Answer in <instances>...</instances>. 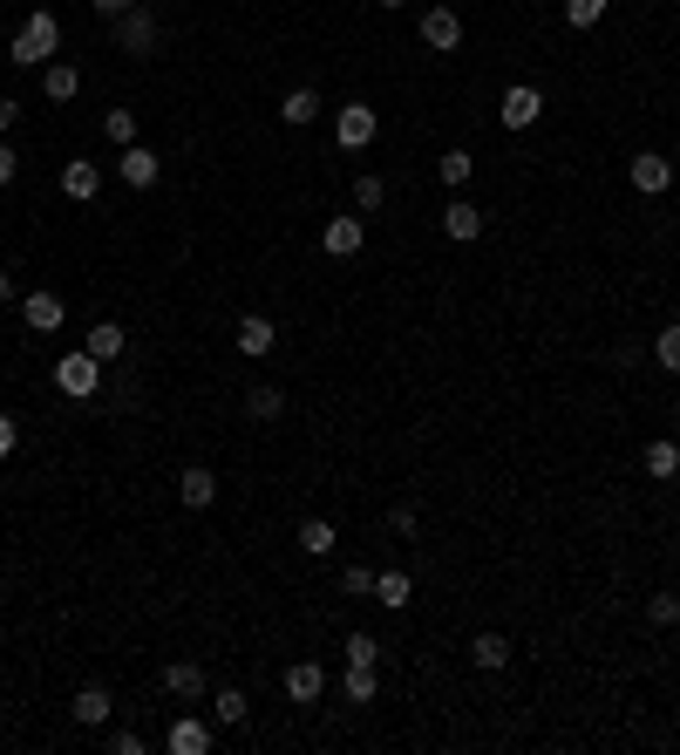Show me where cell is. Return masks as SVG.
<instances>
[{"label": "cell", "mask_w": 680, "mask_h": 755, "mask_svg": "<svg viewBox=\"0 0 680 755\" xmlns=\"http://www.w3.org/2000/svg\"><path fill=\"white\" fill-rule=\"evenodd\" d=\"M8 55H14V68H48V55H62V21L48 14V8H35V14H28V28L14 35Z\"/></svg>", "instance_id": "1"}, {"label": "cell", "mask_w": 680, "mask_h": 755, "mask_svg": "<svg viewBox=\"0 0 680 755\" xmlns=\"http://www.w3.org/2000/svg\"><path fill=\"white\" fill-rule=\"evenodd\" d=\"M55 388H62L68 401H89L95 388H103V361H95L89 347H68V355L55 361Z\"/></svg>", "instance_id": "2"}, {"label": "cell", "mask_w": 680, "mask_h": 755, "mask_svg": "<svg viewBox=\"0 0 680 755\" xmlns=\"http://www.w3.org/2000/svg\"><path fill=\"white\" fill-rule=\"evenodd\" d=\"M110 28H116V48H123V55H137V62H143V55H157V41H164V35H157V14H150V8L116 14Z\"/></svg>", "instance_id": "3"}, {"label": "cell", "mask_w": 680, "mask_h": 755, "mask_svg": "<svg viewBox=\"0 0 680 755\" xmlns=\"http://www.w3.org/2000/svg\"><path fill=\"white\" fill-rule=\"evenodd\" d=\"M334 130H341V150H368L374 137H382V116H374L368 103H347V110H341V123H334Z\"/></svg>", "instance_id": "4"}, {"label": "cell", "mask_w": 680, "mask_h": 755, "mask_svg": "<svg viewBox=\"0 0 680 755\" xmlns=\"http://www.w3.org/2000/svg\"><path fill=\"white\" fill-rule=\"evenodd\" d=\"M422 41H429L436 55H457V48H463V21H457V8H429V14H422Z\"/></svg>", "instance_id": "5"}, {"label": "cell", "mask_w": 680, "mask_h": 755, "mask_svg": "<svg viewBox=\"0 0 680 755\" xmlns=\"http://www.w3.org/2000/svg\"><path fill=\"white\" fill-rule=\"evenodd\" d=\"M626 178H633V191H646V197H660L667 184H673V164L660 157V150H640L633 164H626Z\"/></svg>", "instance_id": "6"}, {"label": "cell", "mask_w": 680, "mask_h": 755, "mask_svg": "<svg viewBox=\"0 0 680 755\" xmlns=\"http://www.w3.org/2000/svg\"><path fill=\"white\" fill-rule=\"evenodd\" d=\"M164 694L178 701V708L205 701V667H197V661H170V667H164Z\"/></svg>", "instance_id": "7"}, {"label": "cell", "mask_w": 680, "mask_h": 755, "mask_svg": "<svg viewBox=\"0 0 680 755\" xmlns=\"http://www.w3.org/2000/svg\"><path fill=\"white\" fill-rule=\"evenodd\" d=\"M544 116V95L531 82H517V89H503V130H531V123Z\"/></svg>", "instance_id": "8"}, {"label": "cell", "mask_w": 680, "mask_h": 755, "mask_svg": "<svg viewBox=\"0 0 680 755\" xmlns=\"http://www.w3.org/2000/svg\"><path fill=\"white\" fill-rule=\"evenodd\" d=\"M178 503H184V511H211V503H218V476L205 463L178 470Z\"/></svg>", "instance_id": "9"}, {"label": "cell", "mask_w": 680, "mask_h": 755, "mask_svg": "<svg viewBox=\"0 0 680 755\" xmlns=\"http://www.w3.org/2000/svg\"><path fill=\"white\" fill-rule=\"evenodd\" d=\"M320 245L334 252V259H355V252L368 245V225H361V218H326V225H320Z\"/></svg>", "instance_id": "10"}, {"label": "cell", "mask_w": 680, "mask_h": 755, "mask_svg": "<svg viewBox=\"0 0 680 755\" xmlns=\"http://www.w3.org/2000/svg\"><path fill=\"white\" fill-rule=\"evenodd\" d=\"M21 320H28V334H55V327L68 320V313H62V293H48V286L28 293V299H21Z\"/></svg>", "instance_id": "11"}, {"label": "cell", "mask_w": 680, "mask_h": 755, "mask_svg": "<svg viewBox=\"0 0 680 755\" xmlns=\"http://www.w3.org/2000/svg\"><path fill=\"white\" fill-rule=\"evenodd\" d=\"M272 347H280V327H272L266 313H245L239 320V355H252V361H266Z\"/></svg>", "instance_id": "12"}, {"label": "cell", "mask_w": 680, "mask_h": 755, "mask_svg": "<svg viewBox=\"0 0 680 755\" xmlns=\"http://www.w3.org/2000/svg\"><path fill=\"white\" fill-rule=\"evenodd\" d=\"M157 170H164V157H157L150 143H130V150H123V184H130V191H150V184H157Z\"/></svg>", "instance_id": "13"}, {"label": "cell", "mask_w": 680, "mask_h": 755, "mask_svg": "<svg viewBox=\"0 0 680 755\" xmlns=\"http://www.w3.org/2000/svg\"><path fill=\"white\" fill-rule=\"evenodd\" d=\"M110 708H116V701H110V688H103V681L75 688V701H68V715L82 721V728H103V721H110Z\"/></svg>", "instance_id": "14"}, {"label": "cell", "mask_w": 680, "mask_h": 755, "mask_svg": "<svg viewBox=\"0 0 680 755\" xmlns=\"http://www.w3.org/2000/svg\"><path fill=\"white\" fill-rule=\"evenodd\" d=\"M41 95L48 103H75V95H82V68L75 62H48L41 68Z\"/></svg>", "instance_id": "15"}, {"label": "cell", "mask_w": 680, "mask_h": 755, "mask_svg": "<svg viewBox=\"0 0 680 755\" xmlns=\"http://www.w3.org/2000/svg\"><path fill=\"white\" fill-rule=\"evenodd\" d=\"M442 232L457 239V245H470V239H484V212L470 205V197H449V212H442Z\"/></svg>", "instance_id": "16"}, {"label": "cell", "mask_w": 680, "mask_h": 755, "mask_svg": "<svg viewBox=\"0 0 680 755\" xmlns=\"http://www.w3.org/2000/svg\"><path fill=\"white\" fill-rule=\"evenodd\" d=\"M164 742H170V755H205V748H211V728L197 721V715H178Z\"/></svg>", "instance_id": "17"}, {"label": "cell", "mask_w": 680, "mask_h": 755, "mask_svg": "<svg viewBox=\"0 0 680 755\" xmlns=\"http://www.w3.org/2000/svg\"><path fill=\"white\" fill-rule=\"evenodd\" d=\"M640 463H646V476H653V484H673V476H680V443H673V436H653Z\"/></svg>", "instance_id": "18"}, {"label": "cell", "mask_w": 680, "mask_h": 755, "mask_svg": "<svg viewBox=\"0 0 680 755\" xmlns=\"http://www.w3.org/2000/svg\"><path fill=\"white\" fill-rule=\"evenodd\" d=\"M286 694H293V701H320V694H326V667H320V661H293V667H286Z\"/></svg>", "instance_id": "19"}, {"label": "cell", "mask_w": 680, "mask_h": 755, "mask_svg": "<svg viewBox=\"0 0 680 755\" xmlns=\"http://www.w3.org/2000/svg\"><path fill=\"white\" fill-rule=\"evenodd\" d=\"M62 191L75 197V205H89V197H95V191H103V170H95V164H82V157H75V164H62Z\"/></svg>", "instance_id": "20"}, {"label": "cell", "mask_w": 680, "mask_h": 755, "mask_svg": "<svg viewBox=\"0 0 680 755\" xmlns=\"http://www.w3.org/2000/svg\"><path fill=\"white\" fill-rule=\"evenodd\" d=\"M374 599H382L388 613H401V606L415 599V578H409V572H374Z\"/></svg>", "instance_id": "21"}, {"label": "cell", "mask_w": 680, "mask_h": 755, "mask_svg": "<svg viewBox=\"0 0 680 755\" xmlns=\"http://www.w3.org/2000/svg\"><path fill=\"white\" fill-rule=\"evenodd\" d=\"M82 347H89L95 361H123V327L116 320H95L89 334H82Z\"/></svg>", "instance_id": "22"}, {"label": "cell", "mask_w": 680, "mask_h": 755, "mask_svg": "<svg viewBox=\"0 0 680 755\" xmlns=\"http://www.w3.org/2000/svg\"><path fill=\"white\" fill-rule=\"evenodd\" d=\"M245 415H252V422H280V415H286V388H272V382H259V388H252V395H245Z\"/></svg>", "instance_id": "23"}, {"label": "cell", "mask_w": 680, "mask_h": 755, "mask_svg": "<svg viewBox=\"0 0 680 755\" xmlns=\"http://www.w3.org/2000/svg\"><path fill=\"white\" fill-rule=\"evenodd\" d=\"M470 661L484 667V674H503V661H511V640H503V634H476V640H470Z\"/></svg>", "instance_id": "24"}, {"label": "cell", "mask_w": 680, "mask_h": 755, "mask_svg": "<svg viewBox=\"0 0 680 755\" xmlns=\"http://www.w3.org/2000/svg\"><path fill=\"white\" fill-rule=\"evenodd\" d=\"M280 116L293 123V130H307V123L320 116V89H286V103H280Z\"/></svg>", "instance_id": "25"}, {"label": "cell", "mask_w": 680, "mask_h": 755, "mask_svg": "<svg viewBox=\"0 0 680 755\" xmlns=\"http://www.w3.org/2000/svg\"><path fill=\"white\" fill-rule=\"evenodd\" d=\"M334 545H341V538H334V524H326V517H307V524H299V551H307V559H326Z\"/></svg>", "instance_id": "26"}, {"label": "cell", "mask_w": 680, "mask_h": 755, "mask_svg": "<svg viewBox=\"0 0 680 755\" xmlns=\"http://www.w3.org/2000/svg\"><path fill=\"white\" fill-rule=\"evenodd\" d=\"M341 694L355 701V708H368V701L382 694V681H374V667H347V674H341Z\"/></svg>", "instance_id": "27"}, {"label": "cell", "mask_w": 680, "mask_h": 755, "mask_svg": "<svg viewBox=\"0 0 680 755\" xmlns=\"http://www.w3.org/2000/svg\"><path fill=\"white\" fill-rule=\"evenodd\" d=\"M211 715H218V728H239V721L252 715V701H245L239 688H218V694H211Z\"/></svg>", "instance_id": "28"}, {"label": "cell", "mask_w": 680, "mask_h": 755, "mask_svg": "<svg viewBox=\"0 0 680 755\" xmlns=\"http://www.w3.org/2000/svg\"><path fill=\"white\" fill-rule=\"evenodd\" d=\"M470 170H476V157H470V150H442V164H436V178H442L449 191H457V184H470Z\"/></svg>", "instance_id": "29"}, {"label": "cell", "mask_w": 680, "mask_h": 755, "mask_svg": "<svg viewBox=\"0 0 680 755\" xmlns=\"http://www.w3.org/2000/svg\"><path fill=\"white\" fill-rule=\"evenodd\" d=\"M347 667H374V661H382V640H374V634H347Z\"/></svg>", "instance_id": "30"}, {"label": "cell", "mask_w": 680, "mask_h": 755, "mask_svg": "<svg viewBox=\"0 0 680 755\" xmlns=\"http://www.w3.org/2000/svg\"><path fill=\"white\" fill-rule=\"evenodd\" d=\"M606 8H613V0H565V21H572V28H599Z\"/></svg>", "instance_id": "31"}, {"label": "cell", "mask_w": 680, "mask_h": 755, "mask_svg": "<svg viewBox=\"0 0 680 755\" xmlns=\"http://www.w3.org/2000/svg\"><path fill=\"white\" fill-rule=\"evenodd\" d=\"M103 137L130 150V143H137V110H110V116H103Z\"/></svg>", "instance_id": "32"}, {"label": "cell", "mask_w": 680, "mask_h": 755, "mask_svg": "<svg viewBox=\"0 0 680 755\" xmlns=\"http://www.w3.org/2000/svg\"><path fill=\"white\" fill-rule=\"evenodd\" d=\"M382 205H388V184L374 178V170H368V178H355V212H382Z\"/></svg>", "instance_id": "33"}, {"label": "cell", "mask_w": 680, "mask_h": 755, "mask_svg": "<svg viewBox=\"0 0 680 755\" xmlns=\"http://www.w3.org/2000/svg\"><path fill=\"white\" fill-rule=\"evenodd\" d=\"M653 361L667 374H680V327H660V341H653Z\"/></svg>", "instance_id": "34"}, {"label": "cell", "mask_w": 680, "mask_h": 755, "mask_svg": "<svg viewBox=\"0 0 680 755\" xmlns=\"http://www.w3.org/2000/svg\"><path fill=\"white\" fill-rule=\"evenodd\" d=\"M646 619H653V626H680V599H673V592H653V599H646Z\"/></svg>", "instance_id": "35"}, {"label": "cell", "mask_w": 680, "mask_h": 755, "mask_svg": "<svg viewBox=\"0 0 680 755\" xmlns=\"http://www.w3.org/2000/svg\"><path fill=\"white\" fill-rule=\"evenodd\" d=\"M341 592H347V599H368V592H374V572H368V565H347V572H341Z\"/></svg>", "instance_id": "36"}, {"label": "cell", "mask_w": 680, "mask_h": 755, "mask_svg": "<svg viewBox=\"0 0 680 755\" xmlns=\"http://www.w3.org/2000/svg\"><path fill=\"white\" fill-rule=\"evenodd\" d=\"M415 524H422L415 503H395V511H388V532H395V538H415Z\"/></svg>", "instance_id": "37"}, {"label": "cell", "mask_w": 680, "mask_h": 755, "mask_svg": "<svg viewBox=\"0 0 680 755\" xmlns=\"http://www.w3.org/2000/svg\"><path fill=\"white\" fill-rule=\"evenodd\" d=\"M110 755H143V735H137V728H116V735H110Z\"/></svg>", "instance_id": "38"}, {"label": "cell", "mask_w": 680, "mask_h": 755, "mask_svg": "<svg viewBox=\"0 0 680 755\" xmlns=\"http://www.w3.org/2000/svg\"><path fill=\"white\" fill-rule=\"evenodd\" d=\"M14 123H21V103H14V95H0V137H14Z\"/></svg>", "instance_id": "39"}, {"label": "cell", "mask_w": 680, "mask_h": 755, "mask_svg": "<svg viewBox=\"0 0 680 755\" xmlns=\"http://www.w3.org/2000/svg\"><path fill=\"white\" fill-rule=\"evenodd\" d=\"M14 170H21V164H14V143L0 137V184H14Z\"/></svg>", "instance_id": "40"}, {"label": "cell", "mask_w": 680, "mask_h": 755, "mask_svg": "<svg viewBox=\"0 0 680 755\" xmlns=\"http://www.w3.org/2000/svg\"><path fill=\"white\" fill-rule=\"evenodd\" d=\"M130 8H143V0H95V14H103V21H116V14H130Z\"/></svg>", "instance_id": "41"}, {"label": "cell", "mask_w": 680, "mask_h": 755, "mask_svg": "<svg viewBox=\"0 0 680 755\" xmlns=\"http://www.w3.org/2000/svg\"><path fill=\"white\" fill-rule=\"evenodd\" d=\"M14 443H21V430H14V415H0V457H14Z\"/></svg>", "instance_id": "42"}, {"label": "cell", "mask_w": 680, "mask_h": 755, "mask_svg": "<svg viewBox=\"0 0 680 755\" xmlns=\"http://www.w3.org/2000/svg\"><path fill=\"white\" fill-rule=\"evenodd\" d=\"M8 299H14V272L0 266V307H8Z\"/></svg>", "instance_id": "43"}, {"label": "cell", "mask_w": 680, "mask_h": 755, "mask_svg": "<svg viewBox=\"0 0 680 755\" xmlns=\"http://www.w3.org/2000/svg\"><path fill=\"white\" fill-rule=\"evenodd\" d=\"M382 8H409V0H382Z\"/></svg>", "instance_id": "44"}, {"label": "cell", "mask_w": 680, "mask_h": 755, "mask_svg": "<svg viewBox=\"0 0 680 755\" xmlns=\"http://www.w3.org/2000/svg\"><path fill=\"white\" fill-rule=\"evenodd\" d=\"M673 422H680V401H673Z\"/></svg>", "instance_id": "45"}, {"label": "cell", "mask_w": 680, "mask_h": 755, "mask_svg": "<svg viewBox=\"0 0 680 755\" xmlns=\"http://www.w3.org/2000/svg\"><path fill=\"white\" fill-rule=\"evenodd\" d=\"M673 178H680V157H673Z\"/></svg>", "instance_id": "46"}]
</instances>
